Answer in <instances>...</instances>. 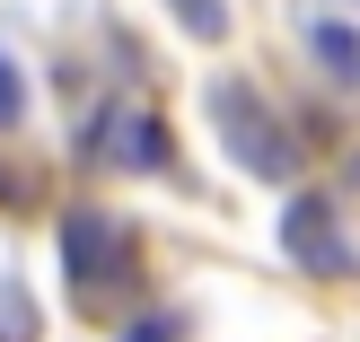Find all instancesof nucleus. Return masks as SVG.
I'll return each instance as SVG.
<instances>
[{
  "label": "nucleus",
  "instance_id": "nucleus-5",
  "mask_svg": "<svg viewBox=\"0 0 360 342\" xmlns=\"http://www.w3.org/2000/svg\"><path fill=\"white\" fill-rule=\"evenodd\" d=\"M167 9H176V27H185L193 44H220L229 35V0H167Z\"/></svg>",
  "mask_w": 360,
  "mask_h": 342
},
{
  "label": "nucleus",
  "instance_id": "nucleus-2",
  "mask_svg": "<svg viewBox=\"0 0 360 342\" xmlns=\"http://www.w3.org/2000/svg\"><path fill=\"white\" fill-rule=\"evenodd\" d=\"M281 255H290L299 272H316V281H352L360 272V237L343 228V211H334L326 193H290V211H281Z\"/></svg>",
  "mask_w": 360,
  "mask_h": 342
},
{
  "label": "nucleus",
  "instance_id": "nucleus-7",
  "mask_svg": "<svg viewBox=\"0 0 360 342\" xmlns=\"http://www.w3.org/2000/svg\"><path fill=\"white\" fill-rule=\"evenodd\" d=\"M123 342H176V325H167V316H141V325L123 334Z\"/></svg>",
  "mask_w": 360,
  "mask_h": 342
},
{
  "label": "nucleus",
  "instance_id": "nucleus-4",
  "mask_svg": "<svg viewBox=\"0 0 360 342\" xmlns=\"http://www.w3.org/2000/svg\"><path fill=\"white\" fill-rule=\"evenodd\" d=\"M308 53H316V70H326L334 88H360V35L343 18H308Z\"/></svg>",
  "mask_w": 360,
  "mask_h": 342
},
{
  "label": "nucleus",
  "instance_id": "nucleus-6",
  "mask_svg": "<svg viewBox=\"0 0 360 342\" xmlns=\"http://www.w3.org/2000/svg\"><path fill=\"white\" fill-rule=\"evenodd\" d=\"M18 114H27V79H18V62L0 53V123H18Z\"/></svg>",
  "mask_w": 360,
  "mask_h": 342
},
{
  "label": "nucleus",
  "instance_id": "nucleus-3",
  "mask_svg": "<svg viewBox=\"0 0 360 342\" xmlns=\"http://www.w3.org/2000/svg\"><path fill=\"white\" fill-rule=\"evenodd\" d=\"M62 263H70V281L97 298L105 281H132V228L97 220V211H70L62 220Z\"/></svg>",
  "mask_w": 360,
  "mask_h": 342
},
{
  "label": "nucleus",
  "instance_id": "nucleus-1",
  "mask_svg": "<svg viewBox=\"0 0 360 342\" xmlns=\"http://www.w3.org/2000/svg\"><path fill=\"white\" fill-rule=\"evenodd\" d=\"M211 132H220V150L238 158L246 176H264V185H290V176H299L290 123H281L246 79H211Z\"/></svg>",
  "mask_w": 360,
  "mask_h": 342
},
{
  "label": "nucleus",
  "instance_id": "nucleus-8",
  "mask_svg": "<svg viewBox=\"0 0 360 342\" xmlns=\"http://www.w3.org/2000/svg\"><path fill=\"white\" fill-rule=\"evenodd\" d=\"M0 202H9V176H0Z\"/></svg>",
  "mask_w": 360,
  "mask_h": 342
}]
</instances>
